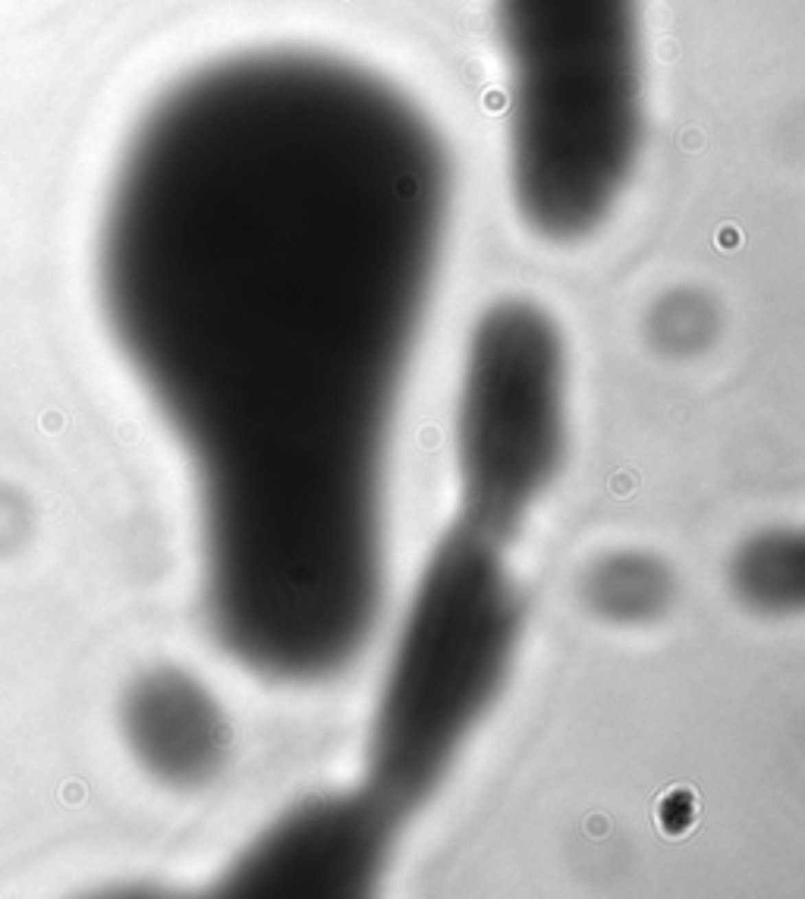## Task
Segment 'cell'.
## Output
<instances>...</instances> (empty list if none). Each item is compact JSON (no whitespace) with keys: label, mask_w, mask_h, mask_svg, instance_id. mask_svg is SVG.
I'll list each match as a JSON object with an SVG mask.
<instances>
[{"label":"cell","mask_w":805,"mask_h":899,"mask_svg":"<svg viewBox=\"0 0 805 899\" xmlns=\"http://www.w3.org/2000/svg\"><path fill=\"white\" fill-rule=\"evenodd\" d=\"M447 208L418 107L302 47L177 79L111 177L101 315L192 468L211 639L264 679H330L378 619L390 428Z\"/></svg>","instance_id":"6da1fadb"},{"label":"cell","mask_w":805,"mask_h":899,"mask_svg":"<svg viewBox=\"0 0 805 899\" xmlns=\"http://www.w3.org/2000/svg\"><path fill=\"white\" fill-rule=\"evenodd\" d=\"M513 195L538 236H589L642 145L639 0H497Z\"/></svg>","instance_id":"7a4b0ae2"},{"label":"cell","mask_w":805,"mask_h":899,"mask_svg":"<svg viewBox=\"0 0 805 899\" xmlns=\"http://www.w3.org/2000/svg\"><path fill=\"white\" fill-rule=\"evenodd\" d=\"M522 601L503 541L456 522L402 619L368 739V786L396 817L438 793L510 676Z\"/></svg>","instance_id":"3957f363"},{"label":"cell","mask_w":805,"mask_h":899,"mask_svg":"<svg viewBox=\"0 0 805 899\" xmlns=\"http://www.w3.org/2000/svg\"><path fill=\"white\" fill-rule=\"evenodd\" d=\"M567 453V356L547 312L491 305L472 330L456 409L460 522L507 541Z\"/></svg>","instance_id":"277c9868"},{"label":"cell","mask_w":805,"mask_h":899,"mask_svg":"<svg viewBox=\"0 0 805 899\" xmlns=\"http://www.w3.org/2000/svg\"><path fill=\"white\" fill-rule=\"evenodd\" d=\"M400 817L368 786L293 808L252 843L230 887L246 893L362 896L381 880Z\"/></svg>","instance_id":"5b68a950"},{"label":"cell","mask_w":805,"mask_h":899,"mask_svg":"<svg viewBox=\"0 0 805 899\" xmlns=\"http://www.w3.org/2000/svg\"><path fill=\"white\" fill-rule=\"evenodd\" d=\"M730 582L761 613H805V532H761L736 550Z\"/></svg>","instance_id":"8992f818"},{"label":"cell","mask_w":805,"mask_h":899,"mask_svg":"<svg viewBox=\"0 0 805 899\" xmlns=\"http://www.w3.org/2000/svg\"><path fill=\"white\" fill-rule=\"evenodd\" d=\"M589 601L611 619H645L667 604L670 579L648 557H611L591 572Z\"/></svg>","instance_id":"52a82bcc"}]
</instances>
